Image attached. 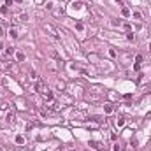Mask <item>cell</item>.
I'll use <instances>...</instances> for the list:
<instances>
[{
  "mask_svg": "<svg viewBox=\"0 0 151 151\" xmlns=\"http://www.w3.org/2000/svg\"><path fill=\"white\" fill-rule=\"evenodd\" d=\"M33 90L37 91V93H40V95H46L48 88H46V84H44L42 79H37V81H33Z\"/></svg>",
  "mask_w": 151,
  "mask_h": 151,
  "instance_id": "obj_1",
  "label": "cell"
},
{
  "mask_svg": "<svg viewBox=\"0 0 151 151\" xmlns=\"http://www.w3.org/2000/svg\"><path fill=\"white\" fill-rule=\"evenodd\" d=\"M5 121H7L9 125H12V123L16 121V112H14V109H11V111L5 114Z\"/></svg>",
  "mask_w": 151,
  "mask_h": 151,
  "instance_id": "obj_2",
  "label": "cell"
},
{
  "mask_svg": "<svg viewBox=\"0 0 151 151\" xmlns=\"http://www.w3.org/2000/svg\"><path fill=\"white\" fill-rule=\"evenodd\" d=\"M14 58H16V61H20V63H23V61L26 60V55H25L23 51H16V53H14Z\"/></svg>",
  "mask_w": 151,
  "mask_h": 151,
  "instance_id": "obj_3",
  "label": "cell"
},
{
  "mask_svg": "<svg viewBox=\"0 0 151 151\" xmlns=\"http://www.w3.org/2000/svg\"><path fill=\"white\" fill-rule=\"evenodd\" d=\"M90 148H93V149H97V151H102L104 149V144L99 141H90Z\"/></svg>",
  "mask_w": 151,
  "mask_h": 151,
  "instance_id": "obj_4",
  "label": "cell"
},
{
  "mask_svg": "<svg viewBox=\"0 0 151 151\" xmlns=\"http://www.w3.org/2000/svg\"><path fill=\"white\" fill-rule=\"evenodd\" d=\"M83 5H84L83 2H79V0H74V2L70 4V9H72V11H81V9H83Z\"/></svg>",
  "mask_w": 151,
  "mask_h": 151,
  "instance_id": "obj_5",
  "label": "cell"
},
{
  "mask_svg": "<svg viewBox=\"0 0 151 151\" xmlns=\"http://www.w3.org/2000/svg\"><path fill=\"white\" fill-rule=\"evenodd\" d=\"M46 30L49 32V35H51V37H53L55 40H60V37H58V33H56V30H55L53 26H49V25H48V26H46Z\"/></svg>",
  "mask_w": 151,
  "mask_h": 151,
  "instance_id": "obj_6",
  "label": "cell"
},
{
  "mask_svg": "<svg viewBox=\"0 0 151 151\" xmlns=\"http://www.w3.org/2000/svg\"><path fill=\"white\" fill-rule=\"evenodd\" d=\"M14 142H16L18 146H23V144L26 142V139H25V135H21V134H18V135L14 137Z\"/></svg>",
  "mask_w": 151,
  "mask_h": 151,
  "instance_id": "obj_7",
  "label": "cell"
},
{
  "mask_svg": "<svg viewBox=\"0 0 151 151\" xmlns=\"http://www.w3.org/2000/svg\"><path fill=\"white\" fill-rule=\"evenodd\" d=\"M9 37H11L12 40H16L18 37H20V33H18V30H16V28H11V30H9Z\"/></svg>",
  "mask_w": 151,
  "mask_h": 151,
  "instance_id": "obj_8",
  "label": "cell"
},
{
  "mask_svg": "<svg viewBox=\"0 0 151 151\" xmlns=\"http://www.w3.org/2000/svg\"><path fill=\"white\" fill-rule=\"evenodd\" d=\"M121 16H123V18H130L132 16L130 9H128V7H121Z\"/></svg>",
  "mask_w": 151,
  "mask_h": 151,
  "instance_id": "obj_9",
  "label": "cell"
},
{
  "mask_svg": "<svg viewBox=\"0 0 151 151\" xmlns=\"http://www.w3.org/2000/svg\"><path fill=\"white\" fill-rule=\"evenodd\" d=\"M121 25H123L121 20H111V26H112V28H120Z\"/></svg>",
  "mask_w": 151,
  "mask_h": 151,
  "instance_id": "obj_10",
  "label": "cell"
},
{
  "mask_svg": "<svg viewBox=\"0 0 151 151\" xmlns=\"http://www.w3.org/2000/svg\"><path fill=\"white\" fill-rule=\"evenodd\" d=\"M127 40H128V42H134V40H135V33H134V32H127Z\"/></svg>",
  "mask_w": 151,
  "mask_h": 151,
  "instance_id": "obj_11",
  "label": "cell"
},
{
  "mask_svg": "<svg viewBox=\"0 0 151 151\" xmlns=\"http://www.w3.org/2000/svg\"><path fill=\"white\" fill-rule=\"evenodd\" d=\"M18 20L23 21V23H26V21H28V14H26V12H23V14H20V16H18Z\"/></svg>",
  "mask_w": 151,
  "mask_h": 151,
  "instance_id": "obj_12",
  "label": "cell"
},
{
  "mask_svg": "<svg viewBox=\"0 0 151 151\" xmlns=\"http://www.w3.org/2000/svg\"><path fill=\"white\" fill-rule=\"evenodd\" d=\"M132 18H134V20H139V21H141V20H142V14L139 12V11H135V12H132Z\"/></svg>",
  "mask_w": 151,
  "mask_h": 151,
  "instance_id": "obj_13",
  "label": "cell"
},
{
  "mask_svg": "<svg viewBox=\"0 0 151 151\" xmlns=\"http://www.w3.org/2000/svg\"><path fill=\"white\" fill-rule=\"evenodd\" d=\"M0 14L7 16V14H9V7H7V5H2V7H0Z\"/></svg>",
  "mask_w": 151,
  "mask_h": 151,
  "instance_id": "obj_14",
  "label": "cell"
},
{
  "mask_svg": "<svg viewBox=\"0 0 151 151\" xmlns=\"http://www.w3.org/2000/svg\"><path fill=\"white\" fill-rule=\"evenodd\" d=\"M30 77H32V81H37V79H40V77H39V74H37L35 70H30Z\"/></svg>",
  "mask_w": 151,
  "mask_h": 151,
  "instance_id": "obj_15",
  "label": "cell"
},
{
  "mask_svg": "<svg viewBox=\"0 0 151 151\" xmlns=\"http://www.w3.org/2000/svg\"><path fill=\"white\" fill-rule=\"evenodd\" d=\"M76 30H77V32H83V30H84V25H83L81 21H77V23H76Z\"/></svg>",
  "mask_w": 151,
  "mask_h": 151,
  "instance_id": "obj_16",
  "label": "cell"
},
{
  "mask_svg": "<svg viewBox=\"0 0 151 151\" xmlns=\"http://www.w3.org/2000/svg\"><path fill=\"white\" fill-rule=\"evenodd\" d=\"M46 9H49V11H53V9H55V2H53V0H49V2L46 4Z\"/></svg>",
  "mask_w": 151,
  "mask_h": 151,
  "instance_id": "obj_17",
  "label": "cell"
},
{
  "mask_svg": "<svg viewBox=\"0 0 151 151\" xmlns=\"http://www.w3.org/2000/svg\"><path fill=\"white\" fill-rule=\"evenodd\" d=\"M104 111L107 112V114H109V112H112V105H111V104H105V105H104Z\"/></svg>",
  "mask_w": 151,
  "mask_h": 151,
  "instance_id": "obj_18",
  "label": "cell"
},
{
  "mask_svg": "<svg viewBox=\"0 0 151 151\" xmlns=\"http://www.w3.org/2000/svg\"><path fill=\"white\" fill-rule=\"evenodd\" d=\"M116 125H118V127H123V125H125V118H118V120H116Z\"/></svg>",
  "mask_w": 151,
  "mask_h": 151,
  "instance_id": "obj_19",
  "label": "cell"
},
{
  "mask_svg": "<svg viewBox=\"0 0 151 151\" xmlns=\"http://www.w3.org/2000/svg\"><path fill=\"white\" fill-rule=\"evenodd\" d=\"M112 151H121V146L118 144V142H114V144H112Z\"/></svg>",
  "mask_w": 151,
  "mask_h": 151,
  "instance_id": "obj_20",
  "label": "cell"
},
{
  "mask_svg": "<svg viewBox=\"0 0 151 151\" xmlns=\"http://www.w3.org/2000/svg\"><path fill=\"white\" fill-rule=\"evenodd\" d=\"M14 53H16V51L12 49V48H7V49H5V55H7V56H11V55H14Z\"/></svg>",
  "mask_w": 151,
  "mask_h": 151,
  "instance_id": "obj_21",
  "label": "cell"
},
{
  "mask_svg": "<svg viewBox=\"0 0 151 151\" xmlns=\"http://www.w3.org/2000/svg\"><path fill=\"white\" fill-rule=\"evenodd\" d=\"M109 56L111 58H116V49H109Z\"/></svg>",
  "mask_w": 151,
  "mask_h": 151,
  "instance_id": "obj_22",
  "label": "cell"
},
{
  "mask_svg": "<svg viewBox=\"0 0 151 151\" xmlns=\"http://www.w3.org/2000/svg\"><path fill=\"white\" fill-rule=\"evenodd\" d=\"M141 61H142V56L141 55H137V56H135V63H141Z\"/></svg>",
  "mask_w": 151,
  "mask_h": 151,
  "instance_id": "obj_23",
  "label": "cell"
},
{
  "mask_svg": "<svg viewBox=\"0 0 151 151\" xmlns=\"http://www.w3.org/2000/svg\"><path fill=\"white\" fill-rule=\"evenodd\" d=\"M4 35H5V30H4V26H0V39H2Z\"/></svg>",
  "mask_w": 151,
  "mask_h": 151,
  "instance_id": "obj_24",
  "label": "cell"
},
{
  "mask_svg": "<svg viewBox=\"0 0 151 151\" xmlns=\"http://www.w3.org/2000/svg\"><path fill=\"white\" fill-rule=\"evenodd\" d=\"M12 2H14V0H5V4H4V5H7V7H11V5H12Z\"/></svg>",
  "mask_w": 151,
  "mask_h": 151,
  "instance_id": "obj_25",
  "label": "cell"
},
{
  "mask_svg": "<svg viewBox=\"0 0 151 151\" xmlns=\"http://www.w3.org/2000/svg\"><path fill=\"white\" fill-rule=\"evenodd\" d=\"M4 49H5V46H4V40L0 39V51H4Z\"/></svg>",
  "mask_w": 151,
  "mask_h": 151,
  "instance_id": "obj_26",
  "label": "cell"
},
{
  "mask_svg": "<svg viewBox=\"0 0 151 151\" xmlns=\"http://www.w3.org/2000/svg\"><path fill=\"white\" fill-rule=\"evenodd\" d=\"M148 49H149V53H151V40H149V44H148Z\"/></svg>",
  "mask_w": 151,
  "mask_h": 151,
  "instance_id": "obj_27",
  "label": "cell"
},
{
  "mask_svg": "<svg viewBox=\"0 0 151 151\" xmlns=\"http://www.w3.org/2000/svg\"><path fill=\"white\" fill-rule=\"evenodd\" d=\"M14 2H16V4H23V0H14Z\"/></svg>",
  "mask_w": 151,
  "mask_h": 151,
  "instance_id": "obj_28",
  "label": "cell"
},
{
  "mask_svg": "<svg viewBox=\"0 0 151 151\" xmlns=\"http://www.w3.org/2000/svg\"><path fill=\"white\" fill-rule=\"evenodd\" d=\"M116 2H118V4H123V0H116Z\"/></svg>",
  "mask_w": 151,
  "mask_h": 151,
  "instance_id": "obj_29",
  "label": "cell"
},
{
  "mask_svg": "<svg viewBox=\"0 0 151 151\" xmlns=\"http://www.w3.org/2000/svg\"><path fill=\"white\" fill-rule=\"evenodd\" d=\"M69 151H77V149H74V148H70V149H69Z\"/></svg>",
  "mask_w": 151,
  "mask_h": 151,
  "instance_id": "obj_30",
  "label": "cell"
},
{
  "mask_svg": "<svg viewBox=\"0 0 151 151\" xmlns=\"http://www.w3.org/2000/svg\"><path fill=\"white\" fill-rule=\"evenodd\" d=\"M72 2H74V0H72Z\"/></svg>",
  "mask_w": 151,
  "mask_h": 151,
  "instance_id": "obj_31",
  "label": "cell"
}]
</instances>
